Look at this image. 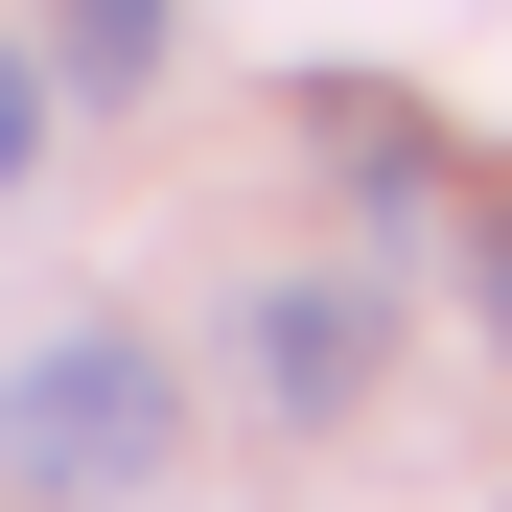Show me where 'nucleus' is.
<instances>
[{"label":"nucleus","instance_id":"5","mask_svg":"<svg viewBox=\"0 0 512 512\" xmlns=\"http://www.w3.org/2000/svg\"><path fill=\"white\" fill-rule=\"evenodd\" d=\"M489 350H512V210H489Z\"/></svg>","mask_w":512,"mask_h":512},{"label":"nucleus","instance_id":"2","mask_svg":"<svg viewBox=\"0 0 512 512\" xmlns=\"http://www.w3.org/2000/svg\"><path fill=\"white\" fill-rule=\"evenodd\" d=\"M233 373H256V419L326 443V419L396 396V303H373V280H256V303H233Z\"/></svg>","mask_w":512,"mask_h":512},{"label":"nucleus","instance_id":"3","mask_svg":"<svg viewBox=\"0 0 512 512\" xmlns=\"http://www.w3.org/2000/svg\"><path fill=\"white\" fill-rule=\"evenodd\" d=\"M187 0H47V94H163Z\"/></svg>","mask_w":512,"mask_h":512},{"label":"nucleus","instance_id":"1","mask_svg":"<svg viewBox=\"0 0 512 512\" xmlns=\"http://www.w3.org/2000/svg\"><path fill=\"white\" fill-rule=\"evenodd\" d=\"M187 466V373L140 350V326H47L24 373H0V489L24 512H117Z\"/></svg>","mask_w":512,"mask_h":512},{"label":"nucleus","instance_id":"4","mask_svg":"<svg viewBox=\"0 0 512 512\" xmlns=\"http://www.w3.org/2000/svg\"><path fill=\"white\" fill-rule=\"evenodd\" d=\"M47 117H70V94H47V47L0 24V210H24V163H47Z\"/></svg>","mask_w":512,"mask_h":512}]
</instances>
